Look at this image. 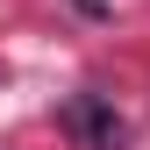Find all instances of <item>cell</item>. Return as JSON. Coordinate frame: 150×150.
Listing matches in <instances>:
<instances>
[{
    "label": "cell",
    "mask_w": 150,
    "mask_h": 150,
    "mask_svg": "<svg viewBox=\"0 0 150 150\" xmlns=\"http://www.w3.org/2000/svg\"><path fill=\"white\" fill-rule=\"evenodd\" d=\"M57 129L79 150H122L129 143V122H122V107L107 100V93H71V100L57 107Z\"/></svg>",
    "instance_id": "obj_1"
}]
</instances>
